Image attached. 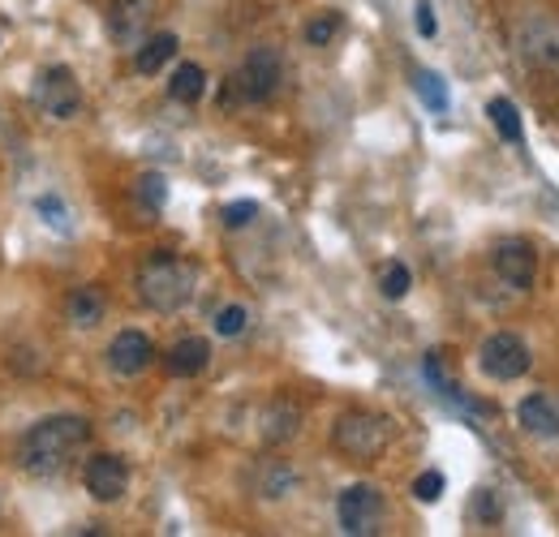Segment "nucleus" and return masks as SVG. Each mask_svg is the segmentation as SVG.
<instances>
[{"instance_id": "1", "label": "nucleus", "mask_w": 559, "mask_h": 537, "mask_svg": "<svg viewBox=\"0 0 559 537\" xmlns=\"http://www.w3.org/2000/svg\"><path fill=\"white\" fill-rule=\"evenodd\" d=\"M86 439H91V421L86 417H73V413L44 417L17 439V465L26 473H35V477H48V473L66 469L73 452L86 448Z\"/></svg>"}, {"instance_id": "2", "label": "nucleus", "mask_w": 559, "mask_h": 537, "mask_svg": "<svg viewBox=\"0 0 559 537\" xmlns=\"http://www.w3.org/2000/svg\"><path fill=\"white\" fill-rule=\"evenodd\" d=\"M194 284H199V267L190 259H177L168 250L151 254L134 275V288H139V301L155 314H177L181 306H190L194 297Z\"/></svg>"}, {"instance_id": "3", "label": "nucleus", "mask_w": 559, "mask_h": 537, "mask_svg": "<svg viewBox=\"0 0 559 537\" xmlns=\"http://www.w3.org/2000/svg\"><path fill=\"white\" fill-rule=\"evenodd\" d=\"M332 448L349 465H374L392 448V421L383 413H370V408H349L332 426Z\"/></svg>"}, {"instance_id": "4", "label": "nucleus", "mask_w": 559, "mask_h": 537, "mask_svg": "<svg viewBox=\"0 0 559 537\" xmlns=\"http://www.w3.org/2000/svg\"><path fill=\"white\" fill-rule=\"evenodd\" d=\"M280 82H284L280 52H276V48H254V52L241 61V69L228 77V95H224V104H233V99H246V104H267V99L280 91Z\"/></svg>"}, {"instance_id": "5", "label": "nucleus", "mask_w": 559, "mask_h": 537, "mask_svg": "<svg viewBox=\"0 0 559 537\" xmlns=\"http://www.w3.org/2000/svg\"><path fill=\"white\" fill-rule=\"evenodd\" d=\"M31 104L52 117V121H73L82 112V86L73 77L70 65H48L39 69V77L31 82Z\"/></svg>"}, {"instance_id": "6", "label": "nucleus", "mask_w": 559, "mask_h": 537, "mask_svg": "<svg viewBox=\"0 0 559 537\" xmlns=\"http://www.w3.org/2000/svg\"><path fill=\"white\" fill-rule=\"evenodd\" d=\"M478 366H483V374L495 379V383H516L521 374H530L534 353H530V344L516 336V332H495L478 348Z\"/></svg>"}, {"instance_id": "7", "label": "nucleus", "mask_w": 559, "mask_h": 537, "mask_svg": "<svg viewBox=\"0 0 559 537\" xmlns=\"http://www.w3.org/2000/svg\"><path fill=\"white\" fill-rule=\"evenodd\" d=\"M336 516H341V529H345V534L370 537V534H379V525H383V516H388V499H383L379 486L357 481V486H349V490L341 494Z\"/></svg>"}, {"instance_id": "8", "label": "nucleus", "mask_w": 559, "mask_h": 537, "mask_svg": "<svg viewBox=\"0 0 559 537\" xmlns=\"http://www.w3.org/2000/svg\"><path fill=\"white\" fill-rule=\"evenodd\" d=\"M490 267H495V275H499L508 288L530 293V288H534V279H538V254H534V246H530L525 237H508V241H499V246H495Z\"/></svg>"}, {"instance_id": "9", "label": "nucleus", "mask_w": 559, "mask_h": 537, "mask_svg": "<svg viewBox=\"0 0 559 537\" xmlns=\"http://www.w3.org/2000/svg\"><path fill=\"white\" fill-rule=\"evenodd\" d=\"M82 481H86V490H91L95 503H117L130 490V465L121 456H112V452H99V456L86 461Z\"/></svg>"}, {"instance_id": "10", "label": "nucleus", "mask_w": 559, "mask_h": 537, "mask_svg": "<svg viewBox=\"0 0 559 537\" xmlns=\"http://www.w3.org/2000/svg\"><path fill=\"white\" fill-rule=\"evenodd\" d=\"M151 357H155V344L151 336H142V332H117L112 344H108V370L112 374H121V379H134L142 374L146 366H151Z\"/></svg>"}, {"instance_id": "11", "label": "nucleus", "mask_w": 559, "mask_h": 537, "mask_svg": "<svg viewBox=\"0 0 559 537\" xmlns=\"http://www.w3.org/2000/svg\"><path fill=\"white\" fill-rule=\"evenodd\" d=\"M521 48H525V57H530L534 65L559 77V22L530 17V22L521 26Z\"/></svg>"}, {"instance_id": "12", "label": "nucleus", "mask_w": 559, "mask_h": 537, "mask_svg": "<svg viewBox=\"0 0 559 537\" xmlns=\"http://www.w3.org/2000/svg\"><path fill=\"white\" fill-rule=\"evenodd\" d=\"M151 26V0H112L108 9V35L126 48H139Z\"/></svg>"}, {"instance_id": "13", "label": "nucleus", "mask_w": 559, "mask_h": 537, "mask_svg": "<svg viewBox=\"0 0 559 537\" xmlns=\"http://www.w3.org/2000/svg\"><path fill=\"white\" fill-rule=\"evenodd\" d=\"M211 366V344L203 336H186L177 339L168 353H164V370L173 379H199Z\"/></svg>"}, {"instance_id": "14", "label": "nucleus", "mask_w": 559, "mask_h": 537, "mask_svg": "<svg viewBox=\"0 0 559 537\" xmlns=\"http://www.w3.org/2000/svg\"><path fill=\"white\" fill-rule=\"evenodd\" d=\"M104 310H108V297H104V288H95V284L70 288V297H66V319H70V327H78V332L99 327V323H104Z\"/></svg>"}, {"instance_id": "15", "label": "nucleus", "mask_w": 559, "mask_h": 537, "mask_svg": "<svg viewBox=\"0 0 559 537\" xmlns=\"http://www.w3.org/2000/svg\"><path fill=\"white\" fill-rule=\"evenodd\" d=\"M297 434H301V408L293 401H284V396L267 404V413H263V443L280 448V443H288Z\"/></svg>"}, {"instance_id": "16", "label": "nucleus", "mask_w": 559, "mask_h": 537, "mask_svg": "<svg viewBox=\"0 0 559 537\" xmlns=\"http://www.w3.org/2000/svg\"><path fill=\"white\" fill-rule=\"evenodd\" d=\"M516 421L534 434V439H559V408L547 396H525L516 408Z\"/></svg>"}, {"instance_id": "17", "label": "nucleus", "mask_w": 559, "mask_h": 537, "mask_svg": "<svg viewBox=\"0 0 559 537\" xmlns=\"http://www.w3.org/2000/svg\"><path fill=\"white\" fill-rule=\"evenodd\" d=\"M177 48H181V39H177L173 31H159V35H151V39H142L139 44L134 69H139V73H159V69L177 57Z\"/></svg>"}, {"instance_id": "18", "label": "nucleus", "mask_w": 559, "mask_h": 537, "mask_svg": "<svg viewBox=\"0 0 559 537\" xmlns=\"http://www.w3.org/2000/svg\"><path fill=\"white\" fill-rule=\"evenodd\" d=\"M168 95H173L177 104H199V99L207 95V73H203V65L186 61V65L173 69V77H168Z\"/></svg>"}, {"instance_id": "19", "label": "nucleus", "mask_w": 559, "mask_h": 537, "mask_svg": "<svg viewBox=\"0 0 559 537\" xmlns=\"http://www.w3.org/2000/svg\"><path fill=\"white\" fill-rule=\"evenodd\" d=\"M487 117H490V126L499 130V138L503 142H521V117H516V108L508 104V99H490L487 104Z\"/></svg>"}, {"instance_id": "20", "label": "nucleus", "mask_w": 559, "mask_h": 537, "mask_svg": "<svg viewBox=\"0 0 559 537\" xmlns=\"http://www.w3.org/2000/svg\"><path fill=\"white\" fill-rule=\"evenodd\" d=\"M409 284H414V275H409L405 263H388L383 275H379V288H383V297H388V301H401V297L409 293Z\"/></svg>"}, {"instance_id": "21", "label": "nucleus", "mask_w": 559, "mask_h": 537, "mask_svg": "<svg viewBox=\"0 0 559 537\" xmlns=\"http://www.w3.org/2000/svg\"><path fill=\"white\" fill-rule=\"evenodd\" d=\"M246 323H250V310H246V306H224V310L215 314V336H224V339L241 336Z\"/></svg>"}, {"instance_id": "22", "label": "nucleus", "mask_w": 559, "mask_h": 537, "mask_svg": "<svg viewBox=\"0 0 559 537\" xmlns=\"http://www.w3.org/2000/svg\"><path fill=\"white\" fill-rule=\"evenodd\" d=\"M418 95L435 108V112H448V86H443V77L439 73H418Z\"/></svg>"}, {"instance_id": "23", "label": "nucleus", "mask_w": 559, "mask_h": 537, "mask_svg": "<svg viewBox=\"0 0 559 537\" xmlns=\"http://www.w3.org/2000/svg\"><path fill=\"white\" fill-rule=\"evenodd\" d=\"M336 31H341V17H336V13H323V17H314V22L306 26V44H310V48H328V44L336 39Z\"/></svg>"}, {"instance_id": "24", "label": "nucleus", "mask_w": 559, "mask_h": 537, "mask_svg": "<svg viewBox=\"0 0 559 537\" xmlns=\"http://www.w3.org/2000/svg\"><path fill=\"white\" fill-rule=\"evenodd\" d=\"M139 199H142V206L159 211V206H164V199H168V181H164L159 172H146V177H139Z\"/></svg>"}, {"instance_id": "25", "label": "nucleus", "mask_w": 559, "mask_h": 537, "mask_svg": "<svg viewBox=\"0 0 559 537\" xmlns=\"http://www.w3.org/2000/svg\"><path fill=\"white\" fill-rule=\"evenodd\" d=\"M297 477H293V469L288 465H280V461H272L267 465V477H263V494L267 499H280V494H288V486H293Z\"/></svg>"}, {"instance_id": "26", "label": "nucleus", "mask_w": 559, "mask_h": 537, "mask_svg": "<svg viewBox=\"0 0 559 537\" xmlns=\"http://www.w3.org/2000/svg\"><path fill=\"white\" fill-rule=\"evenodd\" d=\"M414 494H418L421 503H435V499L443 494V473H439V469H426L418 477V481H414Z\"/></svg>"}, {"instance_id": "27", "label": "nucleus", "mask_w": 559, "mask_h": 537, "mask_svg": "<svg viewBox=\"0 0 559 537\" xmlns=\"http://www.w3.org/2000/svg\"><path fill=\"white\" fill-rule=\"evenodd\" d=\"M254 215H259V202H228L224 206V224L228 228H246Z\"/></svg>"}, {"instance_id": "28", "label": "nucleus", "mask_w": 559, "mask_h": 537, "mask_svg": "<svg viewBox=\"0 0 559 537\" xmlns=\"http://www.w3.org/2000/svg\"><path fill=\"white\" fill-rule=\"evenodd\" d=\"M39 215H44L52 228H61V232L70 228V224H66V206H61V199H39Z\"/></svg>"}, {"instance_id": "29", "label": "nucleus", "mask_w": 559, "mask_h": 537, "mask_svg": "<svg viewBox=\"0 0 559 537\" xmlns=\"http://www.w3.org/2000/svg\"><path fill=\"white\" fill-rule=\"evenodd\" d=\"M418 35H426V39L435 35V13H430V4H426V0L418 4Z\"/></svg>"}]
</instances>
